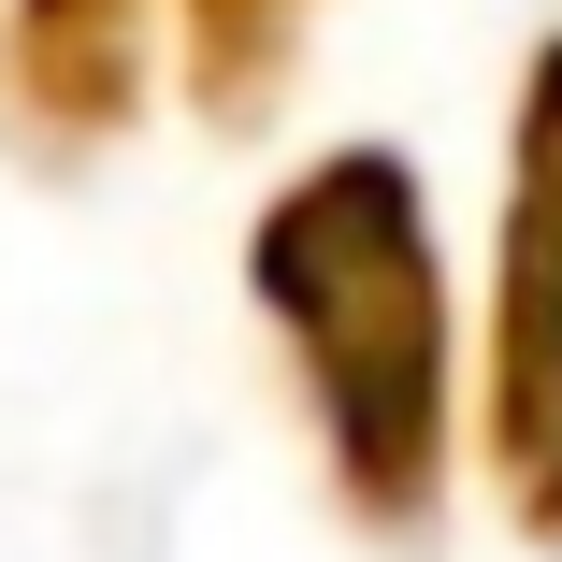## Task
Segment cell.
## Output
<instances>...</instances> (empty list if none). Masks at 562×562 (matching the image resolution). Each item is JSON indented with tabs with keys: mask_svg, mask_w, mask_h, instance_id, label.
<instances>
[{
	"mask_svg": "<svg viewBox=\"0 0 562 562\" xmlns=\"http://www.w3.org/2000/svg\"><path fill=\"white\" fill-rule=\"evenodd\" d=\"M246 303L289 347L331 505L375 548H432L447 476H462V331H447V246H432L418 159L331 145L289 202H260Z\"/></svg>",
	"mask_w": 562,
	"mask_h": 562,
	"instance_id": "cell-1",
	"label": "cell"
},
{
	"mask_svg": "<svg viewBox=\"0 0 562 562\" xmlns=\"http://www.w3.org/2000/svg\"><path fill=\"white\" fill-rule=\"evenodd\" d=\"M491 505L519 548H562V30L519 72V159H505V274H491Z\"/></svg>",
	"mask_w": 562,
	"mask_h": 562,
	"instance_id": "cell-2",
	"label": "cell"
},
{
	"mask_svg": "<svg viewBox=\"0 0 562 562\" xmlns=\"http://www.w3.org/2000/svg\"><path fill=\"white\" fill-rule=\"evenodd\" d=\"M159 0H0V145L72 173L145 116Z\"/></svg>",
	"mask_w": 562,
	"mask_h": 562,
	"instance_id": "cell-3",
	"label": "cell"
},
{
	"mask_svg": "<svg viewBox=\"0 0 562 562\" xmlns=\"http://www.w3.org/2000/svg\"><path fill=\"white\" fill-rule=\"evenodd\" d=\"M317 15H331V0H173V44H188L202 116H216V131L274 116V101H289V58H303Z\"/></svg>",
	"mask_w": 562,
	"mask_h": 562,
	"instance_id": "cell-4",
	"label": "cell"
}]
</instances>
